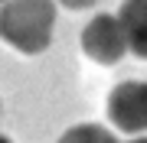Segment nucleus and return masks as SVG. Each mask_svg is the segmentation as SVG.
I'll return each mask as SVG.
<instances>
[{"mask_svg": "<svg viewBox=\"0 0 147 143\" xmlns=\"http://www.w3.org/2000/svg\"><path fill=\"white\" fill-rule=\"evenodd\" d=\"M56 143H118V140H115V133L108 127H101V124H75V127H69Z\"/></svg>", "mask_w": 147, "mask_h": 143, "instance_id": "39448f33", "label": "nucleus"}, {"mask_svg": "<svg viewBox=\"0 0 147 143\" xmlns=\"http://www.w3.org/2000/svg\"><path fill=\"white\" fill-rule=\"evenodd\" d=\"M56 0H3L0 3V39L23 55H39L53 43Z\"/></svg>", "mask_w": 147, "mask_h": 143, "instance_id": "f257e3e1", "label": "nucleus"}, {"mask_svg": "<svg viewBox=\"0 0 147 143\" xmlns=\"http://www.w3.org/2000/svg\"><path fill=\"white\" fill-rule=\"evenodd\" d=\"M82 52L98 65H115L127 55V39L115 13H98L82 29Z\"/></svg>", "mask_w": 147, "mask_h": 143, "instance_id": "f03ea898", "label": "nucleus"}, {"mask_svg": "<svg viewBox=\"0 0 147 143\" xmlns=\"http://www.w3.org/2000/svg\"><path fill=\"white\" fill-rule=\"evenodd\" d=\"M131 143H147V137H141V140H131Z\"/></svg>", "mask_w": 147, "mask_h": 143, "instance_id": "0eeeda50", "label": "nucleus"}, {"mask_svg": "<svg viewBox=\"0 0 147 143\" xmlns=\"http://www.w3.org/2000/svg\"><path fill=\"white\" fill-rule=\"evenodd\" d=\"M118 20L127 39V52L147 59V0H124V7L118 10Z\"/></svg>", "mask_w": 147, "mask_h": 143, "instance_id": "20e7f679", "label": "nucleus"}, {"mask_svg": "<svg viewBox=\"0 0 147 143\" xmlns=\"http://www.w3.org/2000/svg\"><path fill=\"white\" fill-rule=\"evenodd\" d=\"M0 3H3V0H0Z\"/></svg>", "mask_w": 147, "mask_h": 143, "instance_id": "1a4fd4ad", "label": "nucleus"}, {"mask_svg": "<svg viewBox=\"0 0 147 143\" xmlns=\"http://www.w3.org/2000/svg\"><path fill=\"white\" fill-rule=\"evenodd\" d=\"M108 120L121 133H147V81H121L111 88Z\"/></svg>", "mask_w": 147, "mask_h": 143, "instance_id": "7ed1b4c3", "label": "nucleus"}, {"mask_svg": "<svg viewBox=\"0 0 147 143\" xmlns=\"http://www.w3.org/2000/svg\"><path fill=\"white\" fill-rule=\"evenodd\" d=\"M0 143H13V140H7V137H0Z\"/></svg>", "mask_w": 147, "mask_h": 143, "instance_id": "6e6552de", "label": "nucleus"}, {"mask_svg": "<svg viewBox=\"0 0 147 143\" xmlns=\"http://www.w3.org/2000/svg\"><path fill=\"white\" fill-rule=\"evenodd\" d=\"M59 3H62L65 10H88V7H95L98 0H59Z\"/></svg>", "mask_w": 147, "mask_h": 143, "instance_id": "423d86ee", "label": "nucleus"}]
</instances>
